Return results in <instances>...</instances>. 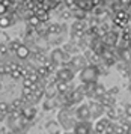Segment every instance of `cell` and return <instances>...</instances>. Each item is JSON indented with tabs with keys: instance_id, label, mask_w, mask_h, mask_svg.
<instances>
[{
	"instance_id": "obj_7",
	"label": "cell",
	"mask_w": 131,
	"mask_h": 134,
	"mask_svg": "<svg viewBox=\"0 0 131 134\" xmlns=\"http://www.w3.org/2000/svg\"><path fill=\"white\" fill-rule=\"evenodd\" d=\"M98 103L101 104L102 107H107V109H110V107H113L114 104H116V101H114V97L110 93V92H106L102 97L98 98Z\"/></svg>"
},
{
	"instance_id": "obj_13",
	"label": "cell",
	"mask_w": 131,
	"mask_h": 134,
	"mask_svg": "<svg viewBox=\"0 0 131 134\" xmlns=\"http://www.w3.org/2000/svg\"><path fill=\"white\" fill-rule=\"evenodd\" d=\"M63 29H65V26H60V24H50V26L47 27V33H50V35H60Z\"/></svg>"
},
{
	"instance_id": "obj_19",
	"label": "cell",
	"mask_w": 131,
	"mask_h": 134,
	"mask_svg": "<svg viewBox=\"0 0 131 134\" xmlns=\"http://www.w3.org/2000/svg\"><path fill=\"white\" fill-rule=\"evenodd\" d=\"M72 15H74V17H75L78 21H83V20L86 18V11L80 9V8H75V9L72 11Z\"/></svg>"
},
{
	"instance_id": "obj_20",
	"label": "cell",
	"mask_w": 131,
	"mask_h": 134,
	"mask_svg": "<svg viewBox=\"0 0 131 134\" xmlns=\"http://www.w3.org/2000/svg\"><path fill=\"white\" fill-rule=\"evenodd\" d=\"M56 93H57V89H56V83H51V86H50L47 91H45V95H47L48 99H53V98L56 97Z\"/></svg>"
},
{
	"instance_id": "obj_33",
	"label": "cell",
	"mask_w": 131,
	"mask_h": 134,
	"mask_svg": "<svg viewBox=\"0 0 131 134\" xmlns=\"http://www.w3.org/2000/svg\"><path fill=\"white\" fill-rule=\"evenodd\" d=\"M6 51H8V47H6L5 44H0V56H2V54H5Z\"/></svg>"
},
{
	"instance_id": "obj_25",
	"label": "cell",
	"mask_w": 131,
	"mask_h": 134,
	"mask_svg": "<svg viewBox=\"0 0 131 134\" xmlns=\"http://www.w3.org/2000/svg\"><path fill=\"white\" fill-rule=\"evenodd\" d=\"M36 74H38L39 77H48V75H50V72H48V69H47L45 66L36 68Z\"/></svg>"
},
{
	"instance_id": "obj_31",
	"label": "cell",
	"mask_w": 131,
	"mask_h": 134,
	"mask_svg": "<svg viewBox=\"0 0 131 134\" xmlns=\"http://www.w3.org/2000/svg\"><path fill=\"white\" fill-rule=\"evenodd\" d=\"M60 17L63 20H68V18H71V12H69V11H63V12L60 14Z\"/></svg>"
},
{
	"instance_id": "obj_21",
	"label": "cell",
	"mask_w": 131,
	"mask_h": 134,
	"mask_svg": "<svg viewBox=\"0 0 131 134\" xmlns=\"http://www.w3.org/2000/svg\"><path fill=\"white\" fill-rule=\"evenodd\" d=\"M127 130H128V125H122V124H121V125H114V128H113V134H127L128 133V131H127Z\"/></svg>"
},
{
	"instance_id": "obj_37",
	"label": "cell",
	"mask_w": 131,
	"mask_h": 134,
	"mask_svg": "<svg viewBox=\"0 0 131 134\" xmlns=\"http://www.w3.org/2000/svg\"><path fill=\"white\" fill-rule=\"evenodd\" d=\"M5 133V128H2V130H0V134H3Z\"/></svg>"
},
{
	"instance_id": "obj_2",
	"label": "cell",
	"mask_w": 131,
	"mask_h": 134,
	"mask_svg": "<svg viewBox=\"0 0 131 134\" xmlns=\"http://www.w3.org/2000/svg\"><path fill=\"white\" fill-rule=\"evenodd\" d=\"M51 62H53L54 65H59V63H68V62L71 60V56L66 54L63 50H53L51 51Z\"/></svg>"
},
{
	"instance_id": "obj_11",
	"label": "cell",
	"mask_w": 131,
	"mask_h": 134,
	"mask_svg": "<svg viewBox=\"0 0 131 134\" xmlns=\"http://www.w3.org/2000/svg\"><path fill=\"white\" fill-rule=\"evenodd\" d=\"M33 15L39 20V23H45L48 20V12L44 9H33Z\"/></svg>"
},
{
	"instance_id": "obj_36",
	"label": "cell",
	"mask_w": 131,
	"mask_h": 134,
	"mask_svg": "<svg viewBox=\"0 0 131 134\" xmlns=\"http://www.w3.org/2000/svg\"><path fill=\"white\" fill-rule=\"evenodd\" d=\"M0 41H8V36L6 35H0Z\"/></svg>"
},
{
	"instance_id": "obj_6",
	"label": "cell",
	"mask_w": 131,
	"mask_h": 134,
	"mask_svg": "<svg viewBox=\"0 0 131 134\" xmlns=\"http://www.w3.org/2000/svg\"><path fill=\"white\" fill-rule=\"evenodd\" d=\"M88 107H89L90 118H100V116L104 113V107H102L100 103H95V101H92V103L88 104Z\"/></svg>"
},
{
	"instance_id": "obj_24",
	"label": "cell",
	"mask_w": 131,
	"mask_h": 134,
	"mask_svg": "<svg viewBox=\"0 0 131 134\" xmlns=\"http://www.w3.org/2000/svg\"><path fill=\"white\" fill-rule=\"evenodd\" d=\"M27 21H29V26H30V27H33V29H35V27L38 29V27H39V24H41V23H39V20L36 18L35 15H32Z\"/></svg>"
},
{
	"instance_id": "obj_35",
	"label": "cell",
	"mask_w": 131,
	"mask_h": 134,
	"mask_svg": "<svg viewBox=\"0 0 131 134\" xmlns=\"http://www.w3.org/2000/svg\"><path fill=\"white\" fill-rule=\"evenodd\" d=\"M6 12V8L3 6V3H2V2H0V17H3V14Z\"/></svg>"
},
{
	"instance_id": "obj_16",
	"label": "cell",
	"mask_w": 131,
	"mask_h": 134,
	"mask_svg": "<svg viewBox=\"0 0 131 134\" xmlns=\"http://www.w3.org/2000/svg\"><path fill=\"white\" fill-rule=\"evenodd\" d=\"M56 89H57V93H62V95L71 91L68 83H65V81H57V80H56Z\"/></svg>"
},
{
	"instance_id": "obj_3",
	"label": "cell",
	"mask_w": 131,
	"mask_h": 134,
	"mask_svg": "<svg viewBox=\"0 0 131 134\" xmlns=\"http://www.w3.org/2000/svg\"><path fill=\"white\" fill-rule=\"evenodd\" d=\"M59 121L62 124V127L65 128H72L75 127V124H74V118H72L71 111L69 110H62L59 113Z\"/></svg>"
},
{
	"instance_id": "obj_34",
	"label": "cell",
	"mask_w": 131,
	"mask_h": 134,
	"mask_svg": "<svg viewBox=\"0 0 131 134\" xmlns=\"http://www.w3.org/2000/svg\"><path fill=\"white\" fill-rule=\"evenodd\" d=\"M35 85V83H32L30 80H27V79H24V87H32V86Z\"/></svg>"
},
{
	"instance_id": "obj_4",
	"label": "cell",
	"mask_w": 131,
	"mask_h": 134,
	"mask_svg": "<svg viewBox=\"0 0 131 134\" xmlns=\"http://www.w3.org/2000/svg\"><path fill=\"white\" fill-rule=\"evenodd\" d=\"M72 79H74V71L71 68H62L57 71V75H56L57 81H65V83H69Z\"/></svg>"
},
{
	"instance_id": "obj_10",
	"label": "cell",
	"mask_w": 131,
	"mask_h": 134,
	"mask_svg": "<svg viewBox=\"0 0 131 134\" xmlns=\"http://www.w3.org/2000/svg\"><path fill=\"white\" fill-rule=\"evenodd\" d=\"M89 133H90L89 122H80L74 127V134H89Z\"/></svg>"
},
{
	"instance_id": "obj_38",
	"label": "cell",
	"mask_w": 131,
	"mask_h": 134,
	"mask_svg": "<svg viewBox=\"0 0 131 134\" xmlns=\"http://www.w3.org/2000/svg\"><path fill=\"white\" fill-rule=\"evenodd\" d=\"M66 134H72V133H66Z\"/></svg>"
},
{
	"instance_id": "obj_18",
	"label": "cell",
	"mask_w": 131,
	"mask_h": 134,
	"mask_svg": "<svg viewBox=\"0 0 131 134\" xmlns=\"http://www.w3.org/2000/svg\"><path fill=\"white\" fill-rule=\"evenodd\" d=\"M29 54H30V51H29V48H27L26 45H21V47L17 50V56L20 57V59H27Z\"/></svg>"
},
{
	"instance_id": "obj_28",
	"label": "cell",
	"mask_w": 131,
	"mask_h": 134,
	"mask_svg": "<svg viewBox=\"0 0 131 134\" xmlns=\"http://www.w3.org/2000/svg\"><path fill=\"white\" fill-rule=\"evenodd\" d=\"M122 54H124V59H125V60H128V59H130V47H128V45L124 48V51L121 50V56H122Z\"/></svg>"
},
{
	"instance_id": "obj_1",
	"label": "cell",
	"mask_w": 131,
	"mask_h": 134,
	"mask_svg": "<svg viewBox=\"0 0 131 134\" xmlns=\"http://www.w3.org/2000/svg\"><path fill=\"white\" fill-rule=\"evenodd\" d=\"M98 75H100V68L95 66V65H90V66H86L81 71L80 79L83 81V85H86V83H95Z\"/></svg>"
},
{
	"instance_id": "obj_23",
	"label": "cell",
	"mask_w": 131,
	"mask_h": 134,
	"mask_svg": "<svg viewBox=\"0 0 131 134\" xmlns=\"http://www.w3.org/2000/svg\"><path fill=\"white\" fill-rule=\"evenodd\" d=\"M106 93V87L102 85H96V89H95V93H94V97L95 98H100V97H102Z\"/></svg>"
},
{
	"instance_id": "obj_5",
	"label": "cell",
	"mask_w": 131,
	"mask_h": 134,
	"mask_svg": "<svg viewBox=\"0 0 131 134\" xmlns=\"http://www.w3.org/2000/svg\"><path fill=\"white\" fill-rule=\"evenodd\" d=\"M69 63L72 65L74 69H84V68L88 66V60H86V57H84V56H80V54H75L74 57H71Z\"/></svg>"
},
{
	"instance_id": "obj_14",
	"label": "cell",
	"mask_w": 131,
	"mask_h": 134,
	"mask_svg": "<svg viewBox=\"0 0 131 134\" xmlns=\"http://www.w3.org/2000/svg\"><path fill=\"white\" fill-rule=\"evenodd\" d=\"M96 85L98 83H86V85H83L84 86V95L86 97H94V93H95V89H96Z\"/></svg>"
},
{
	"instance_id": "obj_30",
	"label": "cell",
	"mask_w": 131,
	"mask_h": 134,
	"mask_svg": "<svg viewBox=\"0 0 131 134\" xmlns=\"http://www.w3.org/2000/svg\"><path fill=\"white\" fill-rule=\"evenodd\" d=\"M9 111V105L5 103H0V113H8Z\"/></svg>"
},
{
	"instance_id": "obj_8",
	"label": "cell",
	"mask_w": 131,
	"mask_h": 134,
	"mask_svg": "<svg viewBox=\"0 0 131 134\" xmlns=\"http://www.w3.org/2000/svg\"><path fill=\"white\" fill-rule=\"evenodd\" d=\"M83 98H84V86L81 85L71 92V97H69V101L68 103H80Z\"/></svg>"
},
{
	"instance_id": "obj_27",
	"label": "cell",
	"mask_w": 131,
	"mask_h": 134,
	"mask_svg": "<svg viewBox=\"0 0 131 134\" xmlns=\"http://www.w3.org/2000/svg\"><path fill=\"white\" fill-rule=\"evenodd\" d=\"M20 47H21V44L18 42V41H11V42L8 44V48L12 50V51H15V53H17V50L20 48Z\"/></svg>"
},
{
	"instance_id": "obj_17",
	"label": "cell",
	"mask_w": 131,
	"mask_h": 134,
	"mask_svg": "<svg viewBox=\"0 0 131 134\" xmlns=\"http://www.w3.org/2000/svg\"><path fill=\"white\" fill-rule=\"evenodd\" d=\"M47 130H48V133L50 134H59L60 133V127H59V124L57 122H53V121H50L47 122Z\"/></svg>"
},
{
	"instance_id": "obj_29",
	"label": "cell",
	"mask_w": 131,
	"mask_h": 134,
	"mask_svg": "<svg viewBox=\"0 0 131 134\" xmlns=\"http://www.w3.org/2000/svg\"><path fill=\"white\" fill-rule=\"evenodd\" d=\"M54 107V104H53V99H47L45 103H44V109L45 110H51Z\"/></svg>"
},
{
	"instance_id": "obj_22",
	"label": "cell",
	"mask_w": 131,
	"mask_h": 134,
	"mask_svg": "<svg viewBox=\"0 0 131 134\" xmlns=\"http://www.w3.org/2000/svg\"><path fill=\"white\" fill-rule=\"evenodd\" d=\"M63 51H65L66 54H74V53L78 51V48L74 47V44H66V45H63Z\"/></svg>"
},
{
	"instance_id": "obj_32",
	"label": "cell",
	"mask_w": 131,
	"mask_h": 134,
	"mask_svg": "<svg viewBox=\"0 0 131 134\" xmlns=\"http://www.w3.org/2000/svg\"><path fill=\"white\" fill-rule=\"evenodd\" d=\"M122 38H124V41L128 44V42H130V32L125 30V32H124V35H122Z\"/></svg>"
},
{
	"instance_id": "obj_15",
	"label": "cell",
	"mask_w": 131,
	"mask_h": 134,
	"mask_svg": "<svg viewBox=\"0 0 131 134\" xmlns=\"http://www.w3.org/2000/svg\"><path fill=\"white\" fill-rule=\"evenodd\" d=\"M86 30V23L84 21H74L72 23V33H81Z\"/></svg>"
},
{
	"instance_id": "obj_26",
	"label": "cell",
	"mask_w": 131,
	"mask_h": 134,
	"mask_svg": "<svg viewBox=\"0 0 131 134\" xmlns=\"http://www.w3.org/2000/svg\"><path fill=\"white\" fill-rule=\"evenodd\" d=\"M12 24V20L8 17H0V27H8Z\"/></svg>"
},
{
	"instance_id": "obj_12",
	"label": "cell",
	"mask_w": 131,
	"mask_h": 134,
	"mask_svg": "<svg viewBox=\"0 0 131 134\" xmlns=\"http://www.w3.org/2000/svg\"><path fill=\"white\" fill-rule=\"evenodd\" d=\"M108 124H110V119H101V121H98V124L95 125L96 134H102L104 133V130L108 127Z\"/></svg>"
},
{
	"instance_id": "obj_9",
	"label": "cell",
	"mask_w": 131,
	"mask_h": 134,
	"mask_svg": "<svg viewBox=\"0 0 131 134\" xmlns=\"http://www.w3.org/2000/svg\"><path fill=\"white\" fill-rule=\"evenodd\" d=\"M77 118L81 122H86L90 119V113H89V107L88 105H80L77 110Z\"/></svg>"
}]
</instances>
